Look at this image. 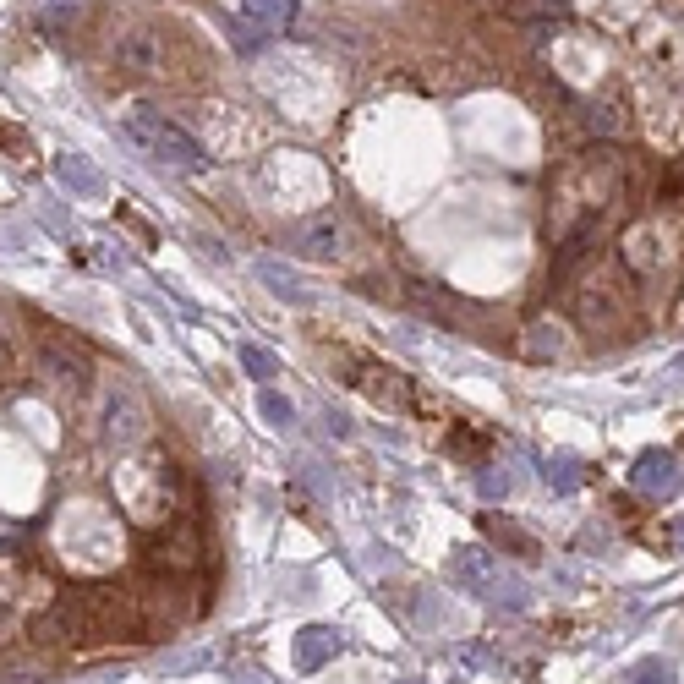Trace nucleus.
<instances>
[{
	"label": "nucleus",
	"instance_id": "f257e3e1",
	"mask_svg": "<svg viewBox=\"0 0 684 684\" xmlns=\"http://www.w3.org/2000/svg\"><path fill=\"white\" fill-rule=\"evenodd\" d=\"M143 624V602L115 581H94V586H72L44 619V635L66 646H115V641H137Z\"/></svg>",
	"mask_w": 684,
	"mask_h": 684
},
{
	"label": "nucleus",
	"instance_id": "f03ea898",
	"mask_svg": "<svg viewBox=\"0 0 684 684\" xmlns=\"http://www.w3.org/2000/svg\"><path fill=\"white\" fill-rule=\"evenodd\" d=\"M635 291H641V285L630 280V269H624L619 258H602L597 269L575 285L570 312H575V323H581L586 334L619 340V334L635 329Z\"/></svg>",
	"mask_w": 684,
	"mask_h": 684
},
{
	"label": "nucleus",
	"instance_id": "7ed1b4c3",
	"mask_svg": "<svg viewBox=\"0 0 684 684\" xmlns=\"http://www.w3.org/2000/svg\"><path fill=\"white\" fill-rule=\"evenodd\" d=\"M619 263L646 291L663 280H684V241H679L674 219H641V225H630L619 241Z\"/></svg>",
	"mask_w": 684,
	"mask_h": 684
},
{
	"label": "nucleus",
	"instance_id": "20e7f679",
	"mask_svg": "<svg viewBox=\"0 0 684 684\" xmlns=\"http://www.w3.org/2000/svg\"><path fill=\"white\" fill-rule=\"evenodd\" d=\"M126 137H132L148 159H159V165H176V170H203L208 165V148L197 143L187 126H176L170 115L148 110V104H137V110L126 115Z\"/></svg>",
	"mask_w": 684,
	"mask_h": 684
},
{
	"label": "nucleus",
	"instance_id": "39448f33",
	"mask_svg": "<svg viewBox=\"0 0 684 684\" xmlns=\"http://www.w3.org/2000/svg\"><path fill=\"white\" fill-rule=\"evenodd\" d=\"M449 570H455V581H466L471 597H488L498 608H520V602H526V581L509 575V564L498 559L493 548H460Z\"/></svg>",
	"mask_w": 684,
	"mask_h": 684
},
{
	"label": "nucleus",
	"instance_id": "423d86ee",
	"mask_svg": "<svg viewBox=\"0 0 684 684\" xmlns=\"http://www.w3.org/2000/svg\"><path fill=\"white\" fill-rule=\"evenodd\" d=\"M143 559H148V570L165 575V581L192 575L197 564H203V537H197V520H170V526H159L154 537L143 542Z\"/></svg>",
	"mask_w": 684,
	"mask_h": 684
},
{
	"label": "nucleus",
	"instance_id": "0eeeda50",
	"mask_svg": "<svg viewBox=\"0 0 684 684\" xmlns=\"http://www.w3.org/2000/svg\"><path fill=\"white\" fill-rule=\"evenodd\" d=\"M33 356H39V373L50 378V384L77 389V394L94 384V356H88L83 345L72 340V334H61V329L33 334Z\"/></svg>",
	"mask_w": 684,
	"mask_h": 684
},
{
	"label": "nucleus",
	"instance_id": "6e6552de",
	"mask_svg": "<svg viewBox=\"0 0 684 684\" xmlns=\"http://www.w3.org/2000/svg\"><path fill=\"white\" fill-rule=\"evenodd\" d=\"M345 362V384H356L367 394L373 405H384V411H411L416 405V389H411V378L400 373V367H384V362H367V356H340Z\"/></svg>",
	"mask_w": 684,
	"mask_h": 684
},
{
	"label": "nucleus",
	"instance_id": "1a4fd4ad",
	"mask_svg": "<svg viewBox=\"0 0 684 684\" xmlns=\"http://www.w3.org/2000/svg\"><path fill=\"white\" fill-rule=\"evenodd\" d=\"M110 55H115V66H121V72H137V77H159V72H165V28H154V22H143V28H126V33H115Z\"/></svg>",
	"mask_w": 684,
	"mask_h": 684
},
{
	"label": "nucleus",
	"instance_id": "9d476101",
	"mask_svg": "<svg viewBox=\"0 0 684 684\" xmlns=\"http://www.w3.org/2000/svg\"><path fill=\"white\" fill-rule=\"evenodd\" d=\"M291 252H296V258H307V263L345 258V219L340 214H318V219H307V225H296Z\"/></svg>",
	"mask_w": 684,
	"mask_h": 684
},
{
	"label": "nucleus",
	"instance_id": "9b49d317",
	"mask_svg": "<svg viewBox=\"0 0 684 684\" xmlns=\"http://www.w3.org/2000/svg\"><path fill=\"white\" fill-rule=\"evenodd\" d=\"M679 477H684V466H679L674 449H641L635 466H630V482H635V493H641V498H674Z\"/></svg>",
	"mask_w": 684,
	"mask_h": 684
},
{
	"label": "nucleus",
	"instance_id": "f8f14e48",
	"mask_svg": "<svg viewBox=\"0 0 684 684\" xmlns=\"http://www.w3.org/2000/svg\"><path fill=\"white\" fill-rule=\"evenodd\" d=\"M104 438L110 444H143L148 438V405L137 400L132 389H115L110 400H104Z\"/></svg>",
	"mask_w": 684,
	"mask_h": 684
},
{
	"label": "nucleus",
	"instance_id": "ddd939ff",
	"mask_svg": "<svg viewBox=\"0 0 684 684\" xmlns=\"http://www.w3.org/2000/svg\"><path fill=\"white\" fill-rule=\"evenodd\" d=\"M334 652H340V630H329V624H307V630L296 635V668L301 674H318Z\"/></svg>",
	"mask_w": 684,
	"mask_h": 684
},
{
	"label": "nucleus",
	"instance_id": "4468645a",
	"mask_svg": "<svg viewBox=\"0 0 684 684\" xmlns=\"http://www.w3.org/2000/svg\"><path fill=\"white\" fill-rule=\"evenodd\" d=\"M55 181H61L66 192H77V197H99L104 192V176L88 165L83 154H55Z\"/></svg>",
	"mask_w": 684,
	"mask_h": 684
},
{
	"label": "nucleus",
	"instance_id": "2eb2a0df",
	"mask_svg": "<svg viewBox=\"0 0 684 684\" xmlns=\"http://www.w3.org/2000/svg\"><path fill=\"white\" fill-rule=\"evenodd\" d=\"M296 0H241V17L252 22V28H263V33H280V28H291L296 22Z\"/></svg>",
	"mask_w": 684,
	"mask_h": 684
},
{
	"label": "nucleus",
	"instance_id": "dca6fc26",
	"mask_svg": "<svg viewBox=\"0 0 684 684\" xmlns=\"http://www.w3.org/2000/svg\"><path fill=\"white\" fill-rule=\"evenodd\" d=\"M520 356H526V362H553V356H564V329L559 323H531V329L520 334Z\"/></svg>",
	"mask_w": 684,
	"mask_h": 684
},
{
	"label": "nucleus",
	"instance_id": "f3484780",
	"mask_svg": "<svg viewBox=\"0 0 684 684\" xmlns=\"http://www.w3.org/2000/svg\"><path fill=\"white\" fill-rule=\"evenodd\" d=\"M482 526H488L493 537L504 542V548H515L520 559H537V553H542V548H537V537H526V531H520L515 520H498V515H482Z\"/></svg>",
	"mask_w": 684,
	"mask_h": 684
},
{
	"label": "nucleus",
	"instance_id": "a211bd4d",
	"mask_svg": "<svg viewBox=\"0 0 684 684\" xmlns=\"http://www.w3.org/2000/svg\"><path fill=\"white\" fill-rule=\"evenodd\" d=\"M258 280H263V285H274V296L296 301V307H307V301H312V291H307V285H301L296 274H285L280 263H263V269H258Z\"/></svg>",
	"mask_w": 684,
	"mask_h": 684
},
{
	"label": "nucleus",
	"instance_id": "6ab92c4d",
	"mask_svg": "<svg viewBox=\"0 0 684 684\" xmlns=\"http://www.w3.org/2000/svg\"><path fill=\"white\" fill-rule=\"evenodd\" d=\"M542 477H548L553 493H575V488H581V482L591 477V471L575 466V460H548V466H542Z\"/></svg>",
	"mask_w": 684,
	"mask_h": 684
},
{
	"label": "nucleus",
	"instance_id": "aec40b11",
	"mask_svg": "<svg viewBox=\"0 0 684 684\" xmlns=\"http://www.w3.org/2000/svg\"><path fill=\"white\" fill-rule=\"evenodd\" d=\"M241 367H247L252 378H280V356L263 351V345H241Z\"/></svg>",
	"mask_w": 684,
	"mask_h": 684
},
{
	"label": "nucleus",
	"instance_id": "412c9836",
	"mask_svg": "<svg viewBox=\"0 0 684 684\" xmlns=\"http://www.w3.org/2000/svg\"><path fill=\"white\" fill-rule=\"evenodd\" d=\"M509 488H515V471H504V466H482L477 471V493L482 498H504Z\"/></svg>",
	"mask_w": 684,
	"mask_h": 684
},
{
	"label": "nucleus",
	"instance_id": "4be33fe9",
	"mask_svg": "<svg viewBox=\"0 0 684 684\" xmlns=\"http://www.w3.org/2000/svg\"><path fill=\"white\" fill-rule=\"evenodd\" d=\"M258 411L269 416L274 427H291V422H296V405L285 400V394H274V389H263V394H258Z\"/></svg>",
	"mask_w": 684,
	"mask_h": 684
},
{
	"label": "nucleus",
	"instance_id": "5701e85b",
	"mask_svg": "<svg viewBox=\"0 0 684 684\" xmlns=\"http://www.w3.org/2000/svg\"><path fill=\"white\" fill-rule=\"evenodd\" d=\"M630 684H674V663H663V657H646V663L630 668Z\"/></svg>",
	"mask_w": 684,
	"mask_h": 684
},
{
	"label": "nucleus",
	"instance_id": "b1692460",
	"mask_svg": "<svg viewBox=\"0 0 684 684\" xmlns=\"http://www.w3.org/2000/svg\"><path fill=\"white\" fill-rule=\"evenodd\" d=\"M0 154H6V159H33V143L11 121H0Z\"/></svg>",
	"mask_w": 684,
	"mask_h": 684
},
{
	"label": "nucleus",
	"instance_id": "393cba45",
	"mask_svg": "<svg viewBox=\"0 0 684 684\" xmlns=\"http://www.w3.org/2000/svg\"><path fill=\"white\" fill-rule=\"evenodd\" d=\"M449 444H455V455H482V449H488V433H466V427H460Z\"/></svg>",
	"mask_w": 684,
	"mask_h": 684
},
{
	"label": "nucleus",
	"instance_id": "a878e982",
	"mask_svg": "<svg viewBox=\"0 0 684 684\" xmlns=\"http://www.w3.org/2000/svg\"><path fill=\"white\" fill-rule=\"evenodd\" d=\"M0 340H11V318H6V307H0Z\"/></svg>",
	"mask_w": 684,
	"mask_h": 684
},
{
	"label": "nucleus",
	"instance_id": "bb28decb",
	"mask_svg": "<svg viewBox=\"0 0 684 684\" xmlns=\"http://www.w3.org/2000/svg\"><path fill=\"white\" fill-rule=\"evenodd\" d=\"M679 553H684V526H679Z\"/></svg>",
	"mask_w": 684,
	"mask_h": 684
}]
</instances>
